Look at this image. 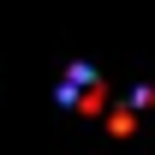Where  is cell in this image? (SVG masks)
Returning a JSON list of instances; mask_svg holds the SVG:
<instances>
[{"mask_svg": "<svg viewBox=\"0 0 155 155\" xmlns=\"http://www.w3.org/2000/svg\"><path fill=\"white\" fill-rule=\"evenodd\" d=\"M60 101L78 107V114H101V107H107V84H101L90 66H72V72L60 78Z\"/></svg>", "mask_w": 155, "mask_h": 155, "instance_id": "cell-1", "label": "cell"}]
</instances>
